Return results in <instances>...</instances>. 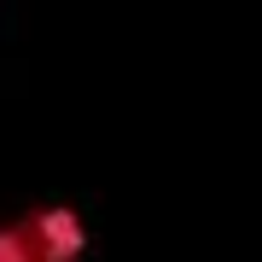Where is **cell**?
<instances>
[{
    "label": "cell",
    "mask_w": 262,
    "mask_h": 262,
    "mask_svg": "<svg viewBox=\"0 0 262 262\" xmlns=\"http://www.w3.org/2000/svg\"><path fill=\"white\" fill-rule=\"evenodd\" d=\"M88 256V222L76 204H29L12 222H0V262H82Z\"/></svg>",
    "instance_id": "6da1fadb"
}]
</instances>
